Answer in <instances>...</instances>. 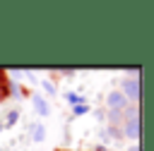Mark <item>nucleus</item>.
I'll list each match as a JSON object with an SVG mask.
<instances>
[{
  "instance_id": "9b49d317",
  "label": "nucleus",
  "mask_w": 154,
  "mask_h": 151,
  "mask_svg": "<svg viewBox=\"0 0 154 151\" xmlns=\"http://www.w3.org/2000/svg\"><path fill=\"white\" fill-rule=\"evenodd\" d=\"M130 151H140V149H137V144H135V146H132V149H130Z\"/></svg>"
},
{
  "instance_id": "f257e3e1",
  "label": "nucleus",
  "mask_w": 154,
  "mask_h": 151,
  "mask_svg": "<svg viewBox=\"0 0 154 151\" xmlns=\"http://www.w3.org/2000/svg\"><path fill=\"white\" fill-rule=\"evenodd\" d=\"M123 132H125L128 139H137V137H140V117H137V108H128Z\"/></svg>"
},
{
  "instance_id": "0eeeda50",
  "label": "nucleus",
  "mask_w": 154,
  "mask_h": 151,
  "mask_svg": "<svg viewBox=\"0 0 154 151\" xmlns=\"http://www.w3.org/2000/svg\"><path fill=\"white\" fill-rule=\"evenodd\" d=\"M123 122V113L120 110H111V127H118Z\"/></svg>"
},
{
  "instance_id": "1a4fd4ad",
  "label": "nucleus",
  "mask_w": 154,
  "mask_h": 151,
  "mask_svg": "<svg viewBox=\"0 0 154 151\" xmlns=\"http://www.w3.org/2000/svg\"><path fill=\"white\" fill-rule=\"evenodd\" d=\"M87 113V105H75V115H84Z\"/></svg>"
},
{
  "instance_id": "6e6552de",
  "label": "nucleus",
  "mask_w": 154,
  "mask_h": 151,
  "mask_svg": "<svg viewBox=\"0 0 154 151\" xmlns=\"http://www.w3.org/2000/svg\"><path fill=\"white\" fill-rule=\"evenodd\" d=\"M17 122V110H12L10 115H7V120H5V127H10V125H14Z\"/></svg>"
},
{
  "instance_id": "7ed1b4c3",
  "label": "nucleus",
  "mask_w": 154,
  "mask_h": 151,
  "mask_svg": "<svg viewBox=\"0 0 154 151\" xmlns=\"http://www.w3.org/2000/svg\"><path fill=\"white\" fill-rule=\"evenodd\" d=\"M123 93H125L128 101L137 103V98H140V84H137V79H123Z\"/></svg>"
},
{
  "instance_id": "20e7f679",
  "label": "nucleus",
  "mask_w": 154,
  "mask_h": 151,
  "mask_svg": "<svg viewBox=\"0 0 154 151\" xmlns=\"http://www.w3.org/2000/svg\"><path fill=\"white\" fill-rule=\"evenodd\" d=\"M31 139H34V141H43V139H46L43 125H34V127H31Z\"/></svg>"
},
{
  "instance_id": "9d476101",
  "label": "nucleus",
  "mask_w": 154,
  "mask_h": 151,
  "mask_svg": "<svg viewBox=\"0 0 154 151\" xmlns=\"http://www.w3.org/2000/svg\"><path fill=\"white\" fill-rule=\"evenodd\" d=\"M43 89H46L48 93H55V89H53V84H51V81H43Z\"/></svg>"
},
{
  "instance_id": "423d86ee",
  "label": "nucleus",
  "mask_w": 154,
  "mask_h": 151,
  "mask_svg": "<svg viewBox=\"0 0 154 151\" xmlns=\"http://www.w3.org/2000/svg\"><path fill=\"white\" fill-rule=\"evenodd\" d=\"M34 108L41 113V115H48V103L43 98H34Z\"/></svg>"
},
{
  "instance_id": "f8f14e48",
  "label": "nucleus",
  "mask_w": 154,
  "mask_h": 151,
  "mask_svg": "<svg viewBox=\"0 0 154 151\" xmlns=\"http://www.w3.org/2000/svg\"><path fill=\"white\" fill-rule=\"evenodd\" d=\"M0 129H2V125H0Z\"/></svg>"
},
{
  "instance_id": "39448f33",
  "label": "nucleus",
  "mask_w": 154,
  "mask_h": 151,
  "mask_svg": "<svg viewBox=\"0 0 154 151\" xmlns=\"http://www.w3.org/2000/svg\"><path fill=\"white\" fill-rule=\"evenodd\" d=\"M65 98H67V103H72V108H75V105H84V98H82V96H77L75 91H67V93H65Z\"/></svg>"
},
{
  "instance_id": "f03ea898",
  "label": "nucleus",
  "mask_w": 154,
  "mask_h": 151,
  "mask_svg": "<svg viewBox=\"0 0 154 151\" xmlns=\"http://www.w3.org/2000/svg\"><path fill=\"white\" fill-rule=\"evenodd\" d=\"M106 103H108V108H111V110H120V113H123V110L128 108V103H130V101L125 98V93H123V91H111V93H108V98H106Z\"/></svg>"
}]
</instances>
